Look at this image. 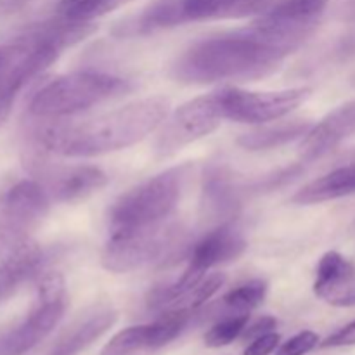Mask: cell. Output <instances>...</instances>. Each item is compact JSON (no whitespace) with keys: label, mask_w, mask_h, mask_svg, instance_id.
<instances>
[{"label":"cell","mask_w":355,"mask_h":355,"mask_svg":"<svg viewBox=\"0 0 355 355\" xmlns=\"http://www.w3.org/2000/svg\"><path fill=\"white\" fill-rule=\"evenodd\" d=\"M51 194L37 180H19L6 193L2 201V224L28 231L47 215Z\"/></svg>","instance_id":"12"},{"label":"cell","mask_w":355,"mask_h":355,"mask_svg":"<svg viewBox=\"0 0 355 355\" xmlns=\"http://www.w3.org/2000/svg\"><path fill=\"white\" fill-rule=\"evenodd\" d=\"M187 172L189 165L173 166L118 198L107 217L111 231H130L166 220L182 194Z\"/></svg>","instance_id":"4"},{"label":"cell","mask_w":355,"mask_h":355,"mask_svg":"<svg viewBox=\"0 0 355 355\" xmlns=\"http://www.w3.org/2000/svg\"><path fill=\"white\" fill-rule=\"evenodd\" d=\"M241 210V189L225 166H210L201 187L200 218L205 227L231 224Z\"/></svg>","instance_id":"9"},{"label":"cell","mask_w":355,"mask_h":355,"mask_svg":"<svg viewBox=\"0 0 355 355\" xmlns=\"http://www.w3.org/2000/svg\"><path fill=\"white\" fill-rule=\"evenodd\" d=\"M328 2L329 0H281L269 10V14L291 23L318 26L319 17Z\"/></svg>","instance_id":"20"},{"label":"cell","mask_w":355,"mask_h":355,"mask_svg":"<svg viewBox=\"0 0 355 355\" xmlns=\"http://www.w3.org/2000/svg\"><path fill=\"white\" fill-rule=\"evenodd\" d=\"M281 342L279 333H267V335L259 336V338L253 340L243 355H270L274 350H277Z\"/></svg>","instance_id":"28"},{"label":"cell","mask_w":355,"mask_h":355,"mask_svg":"<svg viewBox=\"0 0 355 355\" xmlns=\"http://www.w3.org/2000/svg\"><path fill=\"white\" fill-rule=\"evenodd\" d=\"M319 345V336L314 331H302L277 347L276 355H305Z\"/></svg>","instance_id":"27"},{"label":"cell","mask_w":355,"mask_h":355,"mask_svg":"<svg viewBox=\"0 0 355 355\" xmlns=\"http://www.w3.org/2000/svg\"><path fill=\"white\" fill-rule=\"evenodd\" d=\"M314 283L315 297L333 307H355V263L338 252L321 257Z\"/></svg>","instance_id":"11"},{"label":"cell","mask_w":355,"mask_h":355,"mask_svg":"<svg viewBox=\"0 0 355 355\" xmlns=\"http://www.w3.org/2000/svg\"><path fill=\"white\" fill-rule=\"evenodd\" d=\"M267 290L269 288H267L266 281L253 279L225 293L220 302L231 314H248L250 311L262 304Z\"/></svg>","instance_id":"21"},{"label":"cell","mask_w":355,"mask_h":355,"mask_svg":"<svg viewBox=\"0 0 355 355\" xmlns=\"http://www.w3.org/2000/svg\"><path fill=\"white\" fill-rule=\"evenodd\" d=\"M191 315L193 312L187 311L162 312L159 319L151 322V349H159L173 342L189 324Z\"/></svg>","instance_id":"23"},{"label":"cell","mask_w":355,"mask_h":355,"mask_svg":"<svg viewBox=\"0 0 355 355\" xmlns=\"http://www.w3.org/2000/svg\"><path fill=\"white\" fill-rule=\"evenodd\" d=\"M312 128L311 121L307 120H290L279 121L269 127H260L239 135L238 144L248 151H266V149L279 148L288 144L298 137H304Z\"/></svg>","instance_id":"19"},{"label":"cell","mask_w":355,"mask_h":355,"mask_svg":"<svg viewBox=\"0 0 355 355\" xmlns=\"http://www.w3.org/2000/svg\"><path fill=\"white\" fill-rule=\"evenodd\" d=\"M66 311V298L38 302L37 307L16 328L0 335V355H24L37 347L59 324Z\"/></svg>","instance_id":"10"},{"label":"cell","mask_w":355,"mask_h":355,"mask_svg":"<svg viewBox=\"0 0 355 355\" xmlns=\"http://www.w3.org/2000/svg\"><path fill=\"white\" fill-rule=\"evenodd\" d=\"M186 10H184V0H156L151 6L146 7L142 14L135 19L121 24V31L118 35H149L155 31L166 30V28L180 26L186 24Z\"/></svg>","instance_id":"18"},{"label":"cell","mask_w":355,"mask_h":355,"mask_svg":"<svg viewBox=\"0 0 355 355\" xmlns=\"http://www.w3.org/2000/svg\"><path fill=\"white\" fill-rule=\"evenodd\" d=\"M107 184V175L92 165L62 166L54 170L49 179V194L61 203L85 200Z\"/></svg>","instance_id":"17"},{"label":"cell","mask_w":355,"mask_h":355,"mask_svg":"<svg viewBox=\"0 0 355 355\" xmlns=\"http://www.w3.org/2000/svg\"><path fill=\"white\" fill-rule=\"evenodd\" d=\"M66 298V283L62 274L49 272L38 281V302H55Z\"/></svg>","instance_id":"26"},{"label":"cell","mask_w":355,"mask_h":355,"mask_svg":"<svg viewBox=\"0 0 355 355\" xmlns=\"http://www.w3.org/2000/svg\"><path fill=\"white\" fill-rule=\"evenodd\" d=\"M225 284V274L222 272H215L210 274V276H205L196 286L191 288L186 295L179 298L168 311H187L193 312L198 311L201 305L207 304L218 290ZM166 311V312H168Z\"/></svg>","instance_id":"24"},{"label":"cell","mask_w":355,"mask_h":355,"mask_svg":"<svg viewBox=\"0 0 355 355\" xmlns=\"http://www.w3.org/2000/svg\"><path fill=\"white\" fill-rule=\"evenodd\" d=\"M276 326H277V321L272 318V315H263V318H260L259 321L253 322L252 326H248V328L243 331V335H245V338L248 340H255L259 338V336L267 335V333H272L274 329H276Z\"/></svg>","instance_id":"30"},{"label":"cell","mask_w":355,"mask_h":355,"mask_svg":"<svg viewBox=\"0 0 355 355\" xmlns=\"http://www.w3.org/2000/svg\"><path fill=\"white\" fill-rule=\"evenodd\" d=\"M116 311L110 305L90 309L66 329L49 355H80L116 322Z\"/></svg>","instance_id":"16"},{"label":"cell","mask_w":355,"mask_h":355,"mask_svg":"<svg viewBox=\"0 0 355 355\" xmlns=\"http://www.w3.org/2000/svg\"><path fill=\"white\" fill-rule=\"evenodd\" d=\"M170 99L146 97L101 116L38 128V142L47 151L69 158H90L120 151L155 132L168 114Z\"/></svg>","instance_id":"1"},{"label":"cell","mask_w":355,"mask_h":355,"mask_svg":"<svg viewBox=\"0 0 355 355\" xmlns=\"http://www.w3.org/2000/svg\"><path fill=\"white\" fill-rule=\"evenodd\" d=\"M250 321L248 314H231L220 319L217 324L211 326L205 335V345L210 349H220L234 342L238 336L243 335Z\"/></svg>","instance_id":"25"},{"label":"cell","mask_w":355,"mask_h":355,"mask_svg":"<svg viewBox=\"0 0 355 355\" xmlns=\"http://www.w3.org/2000/svg\"><path fill=\"white\" fill-rule=\"evenodd\" d=\"M355 134V101L343 104L329 113L321 123L314 125L300 144V156L304 162H315L336 146L342 144L345 139Z\"/></svg>","instance_id":"13"},{"label":"cell","mask_w":355,"mask_h":355,"mask_svg":"<svg viewBox=\"0 0 355 355\" xmlns=\"http://www.w3.org/2000/svg\"><path fill=\"white\" fill-rule=\"evenodd\" d=\"M352 345H355V321L349 322L347 326H343L342 329L333 333L331 336H328V338L321 343L322 349H335V347H352Z\"/></svg>","instance_id":"29"},{"label":"cell","mask_w":355,"mask_h":355,"mask_svg":"<svg viewBox=\"0 0 355 355\" xmlns=\"http://www.w3.org/2000/svg\"><path fill=\"white\" fill-rule=\"evenodd\" d=\"M44 266V250L23 229L0 224V302Z\"/></svg>","instance_id":"8"},{"label":"cell","mask_w":355,"mask_h":355,"mask_svg":"<svg viewBox=\"0 0 355 355\" xmlns=\"http://www.w3.org/2000/svg\"><path fill=\"white\" fill-rule=\"evenodd\" d=\"M309 87L279 90V92H248L227 87L218 90L225 120L238 123H266L279 120L311 97Z\"/></svg>","instance_id":"6"},{"label":"cell","mask_w":355,"mask_h":355,"mask_svg":"<svg viewBox=\"0 0 355 355\" xmlns=\"http://www.w3.org/2000/svg\"><path fill=\"white\" fill-rule=\"evenodd\" d=\"M355 194V149L345 153L338 165L297 191L291 203L315 205Z\"/></svg>","instance_id":"15"},{"label":"cell","mask_w":355,"mask_h":355,"mask_svg":"<svg viewBox=\"0 0 355 355\" xmlns=\"http://www.w3.org/2000/svg\"><path fill=\"white\" fill-rule=\"evenodd\" d=\"M123 78L96 71H78L52 80L42 87L30 103V113L38 118H61L80 113L97 104L130 92Z\"/></svg>","instance_id":"3"},{"label":"cell","mask_w":355,"mask_h":355,"mask_svg":"<svg viewBox=\"0 0 355 355\" xmlns=\"http://www.w3.org/2000/svg\"><path fill=\"white\" fill-rule=\"evenodd\" d=\"M184 229L175 222L162 220L146 227L113 232L101 253V263L106 270L123 274L163 262L179 252Z\"/></svg>","instance_id":"5"},{"label":"cell","mask_w":355,"mask_h":355,"mask_svg":"<svg viewBox=\"0 0 355 355\" xmlns=\"http://www.w3.org/2000/svg\"><path fill=\"white\" fill-rule=\"evenodd\" d=\"M14 97L10 96H0V125L9 118L10 110H12Z\"/></svg>","instance_id":"31"},{"label":"cell","mask_w":355,"mask_h":355,"mask_svg":"<svg viewBox=\"0 0 355 355\" xmlns=\"http://www.w3.org/2000/svg\"><path fill=\"white\" fill-rule=\"evenodd\" d=\"M142 349H151V324L121 329L104 345L101 355H134Z\"/></svg>","instance_id":"22"},{"label":"cell","mask_w":355,"mask_h":355,"mask_svg":"<svg viewBox=\"0 0 355 355\" xmlns=\"http://www.w3.org/2000/svg\"><path fill=\"white\" fill-rule=\"evenodd\" d=\"M345 17L350 21H355V0H350L345 9Z\"/></svg>","instance_id":"32"},{"label":"cell","mask_w":355,"mask_h":355,"mask_svg":"<svg viewBox=\"0 0 355 355\" xmlns=\"http://www.w3.org/2000/svg\"><path fill=\"white\" fill-rule=\"evenodd\" d=\"M224 118L218 92L196 97L182 104L168 120L163 123L156 139V149L162 155H172L184 146L211 134Z\"/></svg>","instance_id":"7"},{"label":"cell","mask_w":355,"mask_h":355,"mask_svg":"<svg viewBox=\"0 0 355 355\" xmlns=\"http://www.w3.org/2000/svg\"><path fill=\"white\" fill-rule=\"evenodd\" d=\"M286 55L266 44L250 28L191 45L172 64V76L187 85L220 80L253 82L269 76Z\"/></svg>","instance_id":"2"},{"label":"cell","mask_w":355,"mask_h":355,"mask_svg":"<svg viewBox=\"0 0 355 355\" xmlns=\"http://www.w3.org/2000/svg\"><path fill=\"white\" fill-rule=\"evenodd\" d=\"M246 239L231 224L210 229L189 252V267L200 272L238 260L246 250Z\"/></svg>","instance_id":"14"}]
</instances>
